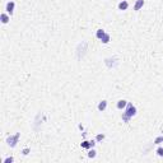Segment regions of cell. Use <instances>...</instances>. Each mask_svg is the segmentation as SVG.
I'll return each instance as SVG.
<instances>
[{"instance_id":"6da1fadb","label":"cell","mask_w":163,"mask_h":163,"mask_svg":"<svg viewBox=\"0 0 163 163\" xmlns=\"http://www.w3.org/2000/svg\"><path fill=\"white\" fill-rule=\"evenodd\" d=\"M19 138H21V134H19V133H15L14 135H10V136L7 138V144H8L10 148H14V146L18 144Z\"/></svg>"},{"instance_id":"7a4b0ae2","label":"cell","mask_w":163,"mask_h":163,"mask_svg":"<svg viewBox=\"0 0 163 163\" xmlns=\"http://www.w3.org/2000/svg\"><path fill=\"white\" fill-rule=\"evenodd\" d=\"M125 113H126L130 119H133V117L136 115V107H135L133 103L127 102V106H126V108H125Z\"/></svg>"},{"instance_id":"3957f363","label":"cell","mask_w":163,"mask_h":163,"mask_svg":"<svg viewBox=\"0 0 163 163\" xmlns=\"http://www.w3.org/2000/svg\"><path fill=\"white\" fill-rule=\"evenodd\" d=\"M14 8H15L14 2H8L7 5H5V10H7V13H8L9 15H12V14L14 13Z\"/></svg>"},{"instance_id":"277c9868","label":"cell","mask_w":163,"mask_h":163,"mask_svg":"<svg viewBox=\"0 0 163 163\" xmlns=\"http://www.w3.org/2000/svg\"><path fill=\"white\" fill-rule=\"evenodd\" d=\"M144 4H145V2H144V0H136V3L134 4V10H135V12L140 10V9L144 7Z\"/></svg>"},{"instance_id":"5b68a950","label":"cell","mask_w":163,"mask_h":163,"mask_svg":"<svg viewBox=\"0 0 163 163\" xmlns=\"http://www.w3.org/2000/svg\"><path fill=\"white\" fill-rule=\"evenodd\" d=\"M0 21H2L3 24H7V23L10 21L9 14H8V13H2V14H0Z\"/></svg>"},{"instance_id":"8992f818","label":"cell","mask_w":163,"mask_h":163,"mask_svg":"<svg viewBox=\"0 0 163 163\" xmlns=\"http://www.w3.org/2000/svg\"><path fill=\"white\" fill-rule=\"evenodd\" d=\"M116 106H117L119 110H124V108H126V106H127V101H126V100H120Z\"/></svg>"},{"instance_id":"52a82bcc","label":"cell","mask_w":163,"mask_h":163,"mask_svg":"<svg viewBox=\"0 0 163 163\" xmlns=\"http://www.w3.org/2000/svg\"><path fill=\"white\" fill-rule=\"evenodd\" d=\"M97 108H98V111H105V110L107 108V101H106V100H102V101L98 103Z\"/></svg>"},{"instance_id":"ba28073f","label":"cell","mask_w":163,"mask_h":163,"mask_svg":"<svg viewBox=\"0 0 163 163\" xmlns=\"http://www.w3.org/2000/svg\"><path fill=\"white\" fill-rule=\"evenodd\" d=\"M129 8V3L126 2V0H122V2L119 3V9L120 10H126Z\"/></svg>"},{"instance_id":"9c48e42d","label":"cell","mask_w":163,"mask_h":163,"mask_svg":"<svg viewBox=\"0 0 163 163\" xmlns=\"http://www.w3.org/2000/svg\"><path fill=\"white\" fill-rule=\"evenodd\" d=\"M81 148H84V149H91L92 148V144H91V140H83L80 143Z\"/></svg>"},{"instance_id":"30bf717a","label":"cell","mask_w":163,"mask_h":163,"mask_svg":"<svg viewBox=\"0 0 163 163\" xmlns=\"http://www.w3.org/2000/svg\"><path fill=\"white\" fill-rule=\"evenodd\" d=\"M110 40H111V36H110L108 33H105V35H103V37L101 38L102 43H108V42H110Z\"/></svg>"},{"instance_id":"8fae6325","label":"cell","mask_w":163,"mask_h":163,"mask_svg":"<svg viewBox=\"0 0 163 163\" xmlns=\"http://www.w3.org/2000/svg\"><path fill=\"white\" fill-rule=\"evenodd\" d=\"M96 155H97V152H96L93 148L88 149V157H89V158H96Z\"/></svg>"},{"instance_id":"7c38bea8","label":"cell","mask_w":163,"mask_h":163,"mask_svg":"<svg viewBox=\"0 0 163 163\" xmlns=\"http://www.w3.org/2000/svg\"><path fill=\"white\" fill-rule=\"evenodd\" d=\"M106 32L103 31V29H97V32H96V37L98 38V40H101L102 37H103V35H105Z\"/></svg>"},{"instance_id":"4fadbf2b","label":"cell","mask_w":163,"mask_h":163,"mask_svg":"<svg viewBox=\"0 0 163 163\" xmlns=\"http://www.w3.org/2000/svg\"><path fill=\"white\" fill-rule=\"evenodd\" d=\"M121 119H122V121H124V122H129V121H130V117H129L125 112L121 115Z\"/></svg>"},{"instance_id":"5bb4252c","label":"cell","mask_w":163,"mask_h":163,"mask_svg":"<svg viewBox=\"0 0 163 163\" xmlns=\"http://www.w3.org/2000/svg\"><path fill=\"white\" fill-rule=\"evenodd\" d=\"M103 139H105V135H103V134H97V136H96V141H97V143L102 141Z\"/></svg>"},{"instance_id":"9a60e30c","label":"cell","mask_w":163,"mask_h":163,"mask_svg":"<svg viewBox=\"0 0 163 163\" xmlns=\"http://www.w3.org/2000/svg\"><path fill=\"white\" fill-rule=\"evenodd\" d=\"M157 155H158V157H163V148H162V146L157 148Z\"/></svg>"},{"instance_id":"2e32d148","label":"cell","mask_w":163,"mask_h":163,"mask_svg":"<svg viewBox=\"0 0 163 163\" xmlns=\"http://www.w3.org/2000/svg\"><path fill=\"white\" fill-rule=\"evenodd\" d=\"M163 141V136H158L155 140H154V144H160Z\"/></svg>"},{"instance_id":"e0dca14e","label":"cell","mask_w":163,"mask_h":163,"mask_svg":"<svg viewBox=\"0 0 163 163\" xmlns=\"http://www.w3.org/2000/svg\"><path fill=\"white\" fill-rule=\"evenodd\" d=\"M13 160H14V158H13V157H8V158H5V159H4V163H12Z\"/></svg>"},{"instance_id":"ac0fdd59","label":"cell","mask_w":163,"mask_h":163,"mask_svg":"<svg viewBox=\"0 0 163 163\" xmlns=\"http://www.w3.org/2000/svg\"><path fill=\"white\" fill-rule=\"evenodd\" d=\"M22 153H23V155H27V154L29 153V148H24V149L22 150Z\"/></svg>"}]
</instances>
